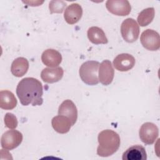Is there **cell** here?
I'll return each instance as SVG.
<instances>
[{"label": "cell", "mask_w": 160, "mask_h": 160, "mask_svg": "<svg viewBox=\"0 0 160 160\" xmlns=\"http://www.w3.org/2000/svg\"><path fill=\"white\" fill-rule=\"evenodd\" d=\"M16 94L23 106H40L43 102L42 85L34 78H25L21 80L16 88Z\"/></svg>", "instance_id": "obj_1"}, {"label": "cell", "mask_w": 160, "mask_h": 160, "mask_svg": "<svg viewBox=\"0 0 160 160\" xmlns=\"http://www.w3.org/2000/svg\"><path fill=\"white\" fill-rule=\"evenodd\" d=\"M98 140L99 145L97 154L101 157H108L115 153L121 144L119 134L111 129H106L100 132Z\"/></svg>", "instance_id": "obj_2"}, {"label": "cell", "mask_w": 160, "mask_h": 160, "mask_svg": "<svg viewBox=\"0 0 160 160\" xmlns=\"http://www.w3.org/2000/svg\"><path fill=\"white\" fill-rule=\"evenodd\" d=\"M99 62L96 61H88L82 64L79 73L81 80L88 85H96L99 82L98 71Z\"/></svg>", "instance_id": "obj_3"}, {"label": "cell", "mask_w": 160, "mask_h": 160, "mask_svg": "<svg viewBox=\"0 0 160 160\" xmlns=\"http://www.w3.org/2000/svg\"><path fill=\"white\" fill-rule=\"evenodd\" d=\"M121 33L124 40L128 42H135L139 35V27L132 18L126 19L121 24Z\"/></svg>", "instance_id": "obj_4"}, {"label": "cell", "mask_w": 160, "mask_h": 160, "mask_svg": "<svg viewBox=\"0 0 160 160\" xmlns=\"http://www.w3.org/2000/svg\"><path fill=\"white\" fill-rule=\"evenodd\" d=\"M142 46L149 51H157L160 48V37L158 32L148 29L144 31L140 37Z\"/></svg>", "instance_id": "obj_5"}, {"label": "cell", "mask_w": 160, "mask_h": 160, "mask_svg": "<svg viewBox=\"0 0 160 160\" xmlns=\"http://www.w3.org/2000/svg\"><path fill=\"white\" fill-rule=\"evenodd\" d=\"M22 141V134L17 130H9L5 132L1 138V147L6 150L16 148Z\"/></svg>", "instance_id": "obj_6"}, {"label": "cell", "mask_w": 160, "mask_h": 160, "mask_svg": "<svg viewBox=\"0 0 160 160\" xmlns=\"http://www.w3.org/2000/svg\"><path fill=\"white\" fill-rule=\"evenodd\" d=\"M139 135L141 140L145 144H152L159 136V129L154 123L147 122L141 126Z\"/></svg>", "instance_id": "obj_7"}, {"label": "cell", "mask_w": 160, "mask_h": 160, "mask_svg": "<svg viewBox=\"0 0 160 160\" xmlns=\"http://www.w3.org/2000/svg\"><path fill=\"white\" fill-rule=\"evenodd\" d=\"M106 7L111 13L121 16L128 15L131 10V4L127 0H109L106 2Z\"/></svg>", "instance_id": "obj_8"}, {"label": "cell", "mask_w": 160, "mask_h": 160, "mask_svg": "<svg viewBox=\"0 0 160 160\" xmlns=\"http://www.w3.org/2000/svg\"><path fill=\"white\" fill-rule=\"evenodd\" d=\"M99 81L105 86L110 84L114 78V71L110 61L104 60L99 64Z\"/></svg>", "instance_id": "obj_9"}, {"label": "cell", "mask_w": 160, "mask_h": 160, "mask_svg": "<svg viewBox=\"0 0 160 160\" xmlns=\"http://www.w3.org/2000/svg\"><path fill=\"white\" fill-rule=\"evenodd\" d=\"M135 62V59L132 55L122 53L114 59L113 66L119 71H128L134 66Z\"/></svg>", "instance_id": "obj_10"}, {"label": "cell", "mask_w": 160, "mask_h": 160, "mask_svg": "<svg viewBox=\"0 0 160 160\" xmlns=\"http://www.w3.org/2000/svg\"><path fill=\"white\" fill-rule=\"evenodd\" d=\"M58 115L64 116L68 118L71 122V125L74 126L78 119L77 108L71 100L66 99L59 106Z\"/></svg>", "instance_id": "obj_11"}, {"label": "cell", "mask_w": 160, "mask_h": 160, "mask_svg": "<svg viewBox=\"0 0 160 160\" xmlns=\"http://www.w3.org/2000/svg\"><path fill=\"white\" fill-rule=\"evenodd\" d=\"M82 15V7L78 3H72L65 9L64 18L67 23L74 24L80 20Z\"/></svg>", "instance_id": "obj_12"}, {"label": "cell", "mask_w": 160, "mask_h": 160, "mask_svg": "<svg viewBox=\"0 0 160 160\" xmlns=\"http://www.w3.org/2000/svg\"><path fill=\"white\" fill-rule=\"evenodd\" d=\"M41 60L46 66L50 68H56L61 62L62 56L59 52L54 49H48L42 52Z\"/></svg>", "instance_id": "obj_13"}, {"label": "cell", "mask_w": 160, "mask_h": 160, "mask_svg": "<svg viewBox=\"0 0 160 160\" xmlns=\"http://www.w3.org/2000/svg\"><path fill=\"white\" fill-rule=\"evenodd\" d=\"M64 71L61 67L44 68L41 73L42 80L47 83H54L60 81L63 77Z\"/></svg>", "instance_id": "obj_14"}, {"label": "cell", "mask_w": 160, "mask_h": 160, "mask_svg": "<svg viewBox=\"0 0 160 160\" xmlns=\"http://www.w3.org/2000/svg\"><path fill=\"white\" fill-rule=\"evenodd\" d=\"M122 159L123 160H146L147 154L142 146L136 144L124 151Z\"/></svg>", "instance_id": "obj_15"}, {"label": "cell", "mask_w": 160, "mask_h": 160, "mask_svg": "<svg viewBox=\"0 0 160 160\" xmlns=\"http://www.w3.org/2000/svg\"><path fill=\"white\" fill-rule=\"evenodd\" d=\"M53 129L58 133L65 134L69 131L72 125L70 119L61 115L54 116L51 121Z\"/></svg>", "instance_id": "obj_16"}, {"label": "cell", "mask_w": 160, "mask_h": 160, "mask_svg": "<svg viewBox=\"0 0 160 160\" xmlns=\"http://www.w3.org/2000/svg\"><path fill=\"white\" fill-rule=\"evenodd\" d=\"M29 69V62L27 59L23 57H19L15 59L11 66V73L16 77L23 76Z\"/></svg>", "instance_id": "obj_17"}, {"label": "cell", "mask_w": 160, "mask_h": 160, "mask_svg": "<svg viewBox=\"0 0 160 160\" xmlns=\"http://www.w3.org/2000/svg\"><path fill=\"white\" fill-rule=\"evenodd\" d=\"M88 38L93 44H106L108 42V38L103 30L97 26H92L88 30Z\"/></svg>", "instance_id": "obj_18"}, {"label": "cell", "mask_w": 160, "mask_h": 160, "mask_svg": "<svg viewBox=\"0 0 160 160\" xmlns=\"http://www.w3.org/2000/svg\"><path fill=\"white\" fill-rule=\"evenodd\" d=\"M17 105V99L14 94L8 90L0 92V108L5 110L14 109Z\"/></svg>", "instance_id": "obj_19"}, {"label": "cell", "mask_w": 160, "mask_h": 160, "mask_svg": "<svg viewBox=\"0 0 160 160\" xmlns=\"http://www.w3.org/2000/svg\"><path fill=\"white\" fill-rule=\"evenodd\" d=\"M154 15L155 10L154 8H146L139 14L137 18L138 22L141 26H146L152 21Z\"/></svg>", "instance_id": "obj_20"}, {"label": "cell", "mask_w": 160, "mask_h": 160, "mask_svg": "<svg viewBox=\"0 0 160 160\" xmlns=\"http://www.w3.org/2000/svg\"><path fill=\"white\" fill-rule=\"evenodd\" d=\"M67 4L63 1H51L49 2V9L51 14L62 13L65 9Z\"/></svg>", "instance_id": "obj_21"}, {"label": "cell", "mask_w": 160, "mask_h": 160, "mask_svg": "<svg viewBox=\"0 0 160 160\" xmlns=\"http://www.w3.org/2000/svg\"><path fill=\"white\" fill-rule=\"evenodd\" d=\"M18 119L15 115L7 112L4 116V124L6 127L9 129H15L18 126Z\"/></svg>", "instance_id": "obj_22"}]
</instances>
